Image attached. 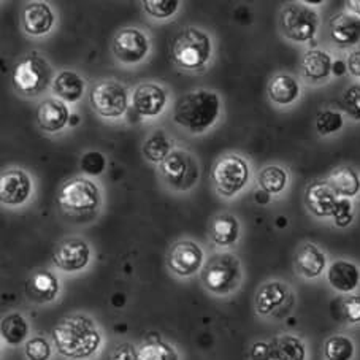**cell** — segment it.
<instances>
[{
  "label": "cell",
  "instance_id": "28",
  "mask_svg": "<svg viewBox=\"0 0 360 360\" xmlns=\"http://www.w3.org/2000/svg\"><path fill=\"white\" fill-rule=\"evenodd\" d=\"M300 96V84L294 77L285 75H276L270 79L269 83V97L271 102L278 105H290L294 103Z\"/></svg>",
  "mask_w": 360,
  "mask_h": 360
},
{
  "label": "cell",
  "instance_id": "36",
  "mask_svg": "<svg viewBox=\"0 0 360 360\" xmlns=\"http://www.w3.org/2000/svg\"><path fill=\"white\" fill-rule=\"evenodd\" d=\"M24 354L27 360H49L53 356V347L43 337H34L24 345Z\"/></svg>",
  "mask_w": 360,
  "mask_h": 360
},
{
  "label": "cell",
  "instance_id": "26",
  "mask_svg": "<svg viewBox=\"0 0 360 360\" xmlns=\"http://www.w3.org/2000/svg\"><path fill=\"white\" fill-rule=\"evenodd\" d=\"M53 92L62 102H78L84 92V79L72 70L60 72L53 79Z\"/></svg>",
  "mask_w": 360,
  "mask_h": 360
},
{
  "label": "cell",
  "instance_id": "18",
  "mask_svg": "<svg viewBox=\"0 0 360 360\" xmlns=\"http://www.w3.org/2000/svg\"><path fill=\"white\" fill-rule=\"evenodd\" d=\"M330 37L335 45L338 48H356L360 45V16L349 13V11H341L332 16L330 24Z\"/></svg>",
  "mask_w": 360,
  "mask_h": 360
},
{
  "label": "cell",
  "instance_id": "37",
  "mask_svg": "<svg viewBox=\"0 0 360 360\" xmlns=\"http://www.w3.org/2000/svg\"><path fill=\"white\" fill-rule=\"evenodd\" d=\"M178 0H143V8L156 20L170 18L178 10Z\"/></svg>",
  "mask_w": 360,
  "mask_h": 360
},
{
  "label": "cell",
  "instance_id": "21",
  "mask_svg": "<svg viewBox=\"0 0 360 360\" xmlns=\"http://www.w3.org/2000/svg\"><path fill=\"white\" fill-rule=\"evenodd\" d=\"M165 103L167 94L159 84H140L134 92V108L141 116H158L159 113H162Z\"/></svg>",
  "mask_w": 360,
  "mask_h": 360
},
{
  "label": "cell",
  "instance_id": "7",
  "mask_svg": "<svg viewBox=\"0 0 360 360\" xmlns=\"http://www.w3.org/2000/svg\"><path fill=\"white\" fill-rule=\"evenodd\" d=\"M211 179L219 195L233 197L250 181V165L237 154H229L213 165Z\"/></svg>",
  "mask_w": 360,
  "mask_h": 360
},
{
  "label": "cell",
  "instance_id": "5",
  "mask_svg": "<svg viewBox=\"0 0 360 360\" xmlns=\"http://www.w3.org/2000/svg\"><path fill=\"white\" fill-rule=\"evenodd\" d=\"M53 72L51 67L45 58L40 54L32 53L22 58L13 68V82L15 89L26 97H37L45 92L49 83L53 84Z\"/></svg>",
  "mask_w": 360,
  "mask_h": 360
},
{
  "label": "cell",
  "instance_id": "22",
  "mask_svg": "<svg viewBox=\"0 0 360 360\" xmlns=\"http://www.w3.org/2000/svg\"><path fill=\"white\" fill-rule=\"evenodd\" d=\"M54 24L53 10L48 4L32 2L22 10V27L29 35L40 37L48 34Z\"/></svg>",
  "mask_w": 360,
  "mask_h": 360
},
{
  "label": "cell",
  "instance_id": "8",
  "mask_svg": "<svg viewBox=\"0 0 360 360\" xmlns=\"http://www.w3.org/2000/svg\"><path fill=\"white\" fill-rule=\"evenodd\" d=\"M295 295L290 285L279 279L264 283L254 297V308L262 318H281L294 307Z\"/></svg>",
  "mask_w": 360,
  "mask_h": 360
},
{
  "label": "cell",
  "instance_id": "9",
  "mask_svg": "<svg viewBox=\"0 0 360 360\" xmlns=\"http://www.w3.org/2000/svg\"><path fill=\"white\" fill-rule=\"evenodd\" d=\"M58 202L70 213H88L97 210L101 203V191L91 179L73 178L60 186Z\"/></svg>",
  "mask_w": 360,
  "mask_h": 360
},
{
  "label": "cell",
  "instance_id": "32",
  "mask_svg": "<svg viewBox=\"0 0 360 360\" xmlns=\"http://www.w3.org/2000/svg\"><path fill=\"white\" fill-rule=\"evenodd\" d=\"M357 354V347L354 340L347 335H332L324 343V359L326 360H354Z\"/></svg>",
  "mask_w": 360,
  "mask_h": 360
},
{
  "label": "cell",
  "instance_id": "41",
  "mask_svg": "<svg viewBox=\"0 0 360 360\" xmlns=\"http://www.w3.org/2000/svg\"><path fill=\"white\" fill-rule=\"evenodd\" d=\"M345 111L354 121H360V84H352L343 92Z\"/></svg>",
  "mask_w": 360,
  "mask_h": 360
},
{
  "label": "cell",
  "instance_id": "35",
  "mask_svg": "<svg viewBox=\"0 0 360 360\" xmlns=\"http://www.w3.org/2000/svg\"><path fill=\"white\" fill-rule=\"evenodd\" d=\"M343 126H345V117L340 111L324 110L321 111L318 117H316V130H318V134L322 136L337 134L343 129Z\"/></svg>",
  "mask_w": 360,
  "mask_h": 360
},
{
  "label": "cell",
  "instance_id": "12",
  "mask_svg": "<svg viewBox=\"0 0 360 360\" xmlns=\"http://www.w3.org/2000/svg\"><path fill=\"white\" fill-rule=\"evenodd\" d=\"M205 265V254L195 241H176L167 254V266L179 278H191L202 271Z\"/></svg>",
  "mask_w": 360,
  "mask_h": 360
},
{
  "label": "cell",
  "instance_id": "16",
  "mask_svg": "<svg viewBox=\"0 0 360 360\" xmlns=\"http://www.w3.org/2000/svg\"><path fill=\"white\" fill-rule=\"evenodd\" d=\"M24 292H26L27 299L32 303H37V305L51 303L58 299L60 292L59 279L51 271L37 270L27 278Z\"/></svg>",
  "mask_w": 360,
  "mask_h": 360
},
{
  "label": "cell",
  "instance_id": "33",
  "mask_svg": "<svg viewBox=\"0 0 360 360\" xmlns=\"http://www.w3.org/2000/svg\"><path fill=\"white\" fill-rule=\"evenodd\" d=\"M289 176L283 167L278 165H269L259 173V186L260 189L266 192L269 195H278L285 189L288 186Z\"/></svg>",
  "mask_w": 360,
  "mask_h": 360
},
{
  "label": "cell",
  "instance_id": "23",
  "mask_svg": "<svg viewBox=\"0 0 360 360\" xmlns=\"http://www.w3.org/2000/svg\"><path fill=\"white\" fill-rule=\"evenodd\" d=\"M37 122L45 132H59L68 122V108L65 102L59 101V98L43 101L37 110Z\"/></svg>",
  "mask_w": 360,
  "mask_h": 360
},
{
  "label": "cell",
  "instance_id": "38",
  "mask_svg": "<svg viewBox=\"0 0 360 360\" xmlns=\"http://www.w3.org/2000/svg\"><path fill=\"white\" fill-rule=\"evenodd\" d=\"M341 319L349 326H360V294L346 295L340 303Z\"/></svg>",
  "mask_w": 360,
  "mask_h": 360
},
{
  "label": "cell",
  "instance_id": "40",
  "mask_svg": "<svg viewBox=\"0 0 360 360\" xmlns=\"http://www.w3.org/2000/svg\"><path fill=\"white\" fill-rule=\"evenodd\" d=\"M333 222L335 226L340 229L349 227L354 221V210H352V202L351 198H340L337 207L333 210Z\"/></svg>",
  "mask_w": 360,
  "mask_h": 360
},
{
  "label": "cell",
  "instance_id": "13",
  "mask_svg": "<svg viewBox=\"0 0 360 360\" xmlns=\"http://www.w3.org/2000/svg\"><path fill=\"white\" fill-rule=\"evenodd\" d=\"M91 260V248L82 238L62 240L53 251V264L67 273L82 271Z\"/></svg>",
  "mask_w": 360,
  "mask_h": 360
},
{
  "label": "cell",
  "instance_id": "30",
  "mask_svg": "<svg viewBox=\"0 0 360 360\" xmlns=\"http://www.w3.org/2000/svg\"><path fill=\"white\" fill-rule=\"evenodd\" d=\"M0 335L8 346H20L29 337V322L20 313H10L0 322Z\"/></svg>",
  "mask_w": 360,
  "mask_h": 360
},
{
  "label": "cell",
  "instance_id": "34",
  "mask_svg": "<svg viewBox=\"0 0 360 360\" xmlns=\"http://www.w3.org/2000/svg\"><path fill=\"white\" fill-rule=\"evenodd\" d=\"M139 360H179V356L172 345L162 340H153L139 347Z\"/></svg>",
  "mask_w": 360,
  "mask_h": 360
},
{
  "label": "cell",
  "instance_id": "10",
  "mask_svg": "<svg viewBox=\"0 0 360 360\" xmlns=\"http://www.w3.org/2000/svg\"><path fill=\"white\" fill-rule=\"evenodd\" d=\"M89 102L101 116L120 117L127 110L129 92L126 86L116 79H103L91 89Z\"/></svg>",
  "mask_w": 360,
  "mask_h": 360
},
{
  "label": "cell",
  "instance_id": "2",
  "mask_svg": "<svg viewBox=\"0 0 360 360\" xmlns=\"http://www.w3.org/2000/svg\"><path fill=\"white\" fill-rule=\"evenodd\" d=\"M221 111V101L216 92L198 89L178 98L173 120L192 134H202L216 122Z\"/></svg>",
  "mask_w": 360,
  "mask_h": 360
},
{
  "label": "cell",
  "instance_id": "15",
  "mask_svg": "<svg viewBox=\"0 0 360 360\" xmlns=\"http://www.w3.org/2000/svg\"><path fill=\"white\" fill-rule=\"evenodd\" d=\"M327 283L338 294H354L360 288V266L346 259H337L326 271Z\"/></svg>",
  "mask_w": 360,
  "mask_h": 360
},
{
  "label": "cell",
  "instance_id": "14",
  "mask_svg": "<svg viewBox=\"0 0 360 360\" xmlns=\"http://www.w3.org/2000/svg\"><path fill=\"white\" fill-rule=\"evenodd\" d=\"M150 40L140 29L127 27L120 30L113 39V53L124 64H136L146 58Z\"/></svg>",
  "mask_w": 360,
  "mask_h": 360
},
{
  "label": "cell",
  "instance_id": "39",
  "mask_svg": "<svg viewBox=\"0 0 360 360\" xmlns=\"http://www.w3.org/2000/svg\"><path fill=\"white\" fill-rule=\"evenodd\" d=\"M79 167H82V170L86 173V175L98 176L105 172V167H107V159H105L102 153L89 151V153L83 154Z\"/></svg>",
  "mask_w": 360,
  "mask_h": 360
},
{
  "label": "cell",
  "instance_id": "17",
  "mask_svg": "<svg viewBox=\"0 0 360 360\" xmlns=\"http://www.w3.org/2000/svg\"><path fill=\"white\" fill-rule=\"evenodd\" d=\"M32 192V181L26 172L11 169L0 176V200L5 205H21Z\"/></svg>",
  "mask_w": 360,
  "mask_h": 360
},
{
  "label": "cell",
  "instance_id": "45",
  "mask_svg": "<svg viewBox=\"0 0 360 360\" xmlns=\"http://www.w3.org/2000/svg\"><path fill=\"white\" fill-rule=\"evenodd\" d=\"M346 7L349 10V13L360 16V0H347Z\"/></svg>",
  "mask_w": 360,
  "mask_h": 360
},
{
  "label": "cell",
  "instance_id": "42",
  "mask_svg": "<svg viewBox=\"0 0 360 360\" xmlns=\"http://www.w3.org/2000/svg\"><path fill=\"white\" fill-rule=\"evenodd\" d=\"M108 360H139V349L130 343H120L111 351Z\"/></svg>",
  "mask_w": 360,
  "mask_h": 360
},
{
  "label": "cell",
  "instance_id": "4",
  "mask_svg": "<svg viewBox=\"0 0 360 360\" xmlns=\"http://www.w3.org/2000/svg\"><path fill=\"white\" fill-rule=\"evenodd\" d=\"M211 40L200 29L188 27L179 32L172 45L175 64L186 70H200L211 58Z\"/></svg>",
  "mask_w": 360,
  "mask_h": 360
},
{
  "label": "cell",
  "instance_id": "19",
  "mask_svg": "<svg viewBox=\"0 0 360 360\" xmlns=\"http://www.w3.org/2000/svg\"><path fill=\"white\" fill-rule=\"evenodd\" d=\"M294 269L305 279H316L327 271V256L318 245L303 243L295 252Z\"/></svg>",
  "mask_w": 360,
  "mask_h": 360
},
{
  "label": "cell",
  "instance_id": "27",
  "mask_svg": "<svg viewBox=\"0 0 360 360\" xmlns=\"http://www.w3.org/2000/svg\"><path fill=\"white\" fill-rule=\"evenodd\" d=\"M211 240L218 246H232L240 238V222L232 214H219L211 222Z\"/></svg>",
  "mask_w": 360,
  "mask_h": 360
},
{
  "label": "cell",
  "instance_id": "29",
  "mask_svg": "<svg viewBox=\"0 0 360 360\" xmlns=\"http://www.w3.org/2000/svg\"><path fill=\"white\" fill-rule=\"evenodd\" d=\"M327 183L340 198H352L360 194V175L351 167L333 170Z\"/></svg>",
  "mask_w": 360,
  "mask_h": 360
},
{
  "label": "cell",
  "instance_id": "43",
  "mask_svg": "<svg viewBox=\"0 0 360 360\" xmlns=\"http://www.w3.org/2000/svg\"><path fill=\"white\" fill-rule=\"evenodd\" d=\"M250 360H271L270 341H254L250 347Z\"/></svg>",
  "mask_w": 360,
  "mask_h": 360
},
{
  "label": "cell",
  "instance_id": "20",
  "mask_svg": "<svg viewBox=\"0 0 360 360\" xmlns=\"http://www.w3.org/2000/svg\"><path fill=\"white\" fill-rule=\"evenodd\" d=\"M340 197L327 181H316L308 186L305 192V203L316 218H332Z\"/></svg>",
  "mask_w": 360,
  "mask_h": 360
},
{
  "label": "cell",
  "instance_id": "6",
  "mask_svg": "<svg viewBox=\"0 0 360 360\" xmlns=\"http://www.w3.org/2000/svg\"><path fill=\"white\" fill-rule=\"evenodd\" d=\"M279 27L285 39L292 41L313 40L319 29V15L305 2L288 4L279 13Z\"/></svg>",
  "mask_w": 360,
  "mask_h": 360
},
{
  "label": "cell",
  "instance_id": "24",
  "mask_svg": "<svg viewBox=\"0 0 360 360\" xmlns=\"http://www.w3.org/2000/svg\"><path fill=\"white\" fill-rule=\"evenodd\" d=\"M332 56L324 49H309L302 58V73L308 82L321 83L332 75Z\"/></svg>",
  "mask_w": 360,
  "mask_h": 360
},
{
  "label": "cell",
  "instance_id": "3",
  "mask_svg": "<svg viewBox=\"0 0 360 360\" xmlns=\"http://www.w3.org/2000/svg\"><path fill=\"white\" fill-rule=\"evenodd\" d=\"M203 288L218 297H227L238 290L243 281L240 259L231 252L214 254L202 269Z\"/></svg>",
  "mask_w": 360,
  "mask_h": 360
},
{
  "label": "cell",
  "instance_id": "31",
  "mask_svg": "<svg viewBox=\"0 0 360 360\" xmlns=\"http://www.w3.org/2000/svg\"><path fill=\"white\" fill-rule=\"evenodd\" d=\"M173 148V141L167 136L164 130H154L143 143V154L148 160L154 164H162L170 156Z\"/></svg>",
  "mask_w": 360,
  "mask_h": 360
},
{
  "label": "cell",
  "instance_id": "11",
  "mask_svg": "<svg viewBox=\"0 0 360 360\" xmlns=\"http://www.w3.org/2000/svg\"><path fill=\"white\" fill-rule=\"evenodd\" d=\"M160 173L173 189L188 191L198 179V164L189 153L172 151L160 164Z\"/></svg>",
  "mask_w": 360,
  "mask_h": 360
},
{
  "label": "cell",
  "instance_id": "44",
  "mask_svg": "<svg viewBox=\"0 0 360 360\" xmlns=\"http://www.w3.org/2000/svg\"><path fill=\"white\" fill-rule=\"evenodd\" d=\"M346 68L354 78H360V45L354 48L347 56Z\"/></svg>",
  "mask_w": 360,
  "mask_h": 360
},
{
  "label": "cell",
  "instance_id": "25",
  "mask_svg": "<svg viewBox=\"0 0 360 360\" xmlns=\"http://www.w3.org/2000/svg\"><path fill=\"white\" fill-rule=\"evenodd\" d=\"M271 360H308V347L300 337L292 333L278 335L270 340Z\"/></svg>",
  "mask_w": 360,
  "mask_h": 360
},
{
  "label": "cell",
  "instance_id": "1",
  "mask_svg": "<svg viewBox=\"0 0 360 360\" xmlns=\"http://www.w3.org/2000/svg\"><path fill=\"white\" fill-rule=\"evenodd\" d=\"M58 352L68 360H88L102 347V333L96 321L86 314H72L53 328Z\"/></svg>",
  "mask_w": 360,
  "mask_h": 360
}]
</instances>
